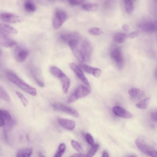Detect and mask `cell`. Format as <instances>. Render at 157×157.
<instances>
[{
  "instance_id": "1",
  "label": "cell",
  "mask_w": 157,
  "mask_h": 157,
  "mask_svg": "<svg viewBox=\"0 0 157 157\" xmlns=\"http://www.w3.org/2000/svg\"><path fill=\"white\" fill-rule=\"evenodd\" d=\"M5 74L10 81L26 93L33 96H36L37 95L36 89L25 82L13 71L7 70L5 72Z\"/></svg>"
},
{
  "instance_id": "2",
  "label": "cell",
  "mask_w": 157,
  "mask_h": 157,
  "mask_svg": "<svg viewBox=\"0 0 157 157\" xmlns=\"http://www.w3.org/2000/svg\"><path fill=\"white\" fill-rule=\"evenodd\" d=\"M137 147L144 153L152 157L157 156V151L154 146L143 137L137 138L135 143Z\"/></svg>"
},
{
  "instance_id": "3",
  "label": "cell",
  "mask_w": 157,
  "mask_h": 157,
  "mask_svg": "<svg viewBox=\"0 0 157 157\" xmlns=\"http://www.w3.org/2000/svg\"><path fill=\"white\" fill-rule=\"evenodd\" d=\"M90 93V89L86 86L80 85L79 86L69 97L67 102L72 103L74 102L79 99L84 97L88 96Z\"/></svg>"
},
{
  "instance_id": "4",
  "label": "cell",
  "mask_w": 157,
  "mask_h": 157,
  "mask_svg": "<svg viewBox=\"0 0 157 157\" xmlns=\"http://www.w3.org/2000/svg\"><path fill=\"white\" fill-rule=\"evenodd\" d=\"M67 14L64 10H56L54 13L53 19V25L55 29L60 28L66 20Z\"/></svg>"
},
{
  "instance_id": "5",
  "label": "cell",
  "mask_w": 157,
  "mask_h": 157,
  "mask_svg": "<svg viewBox=\"0 0 157 157\" xmlns=\"http://www.w3.org/2000/svg\"><path fill=\"white\" fill-rule=\"evenodd\" d=\"M52 106L56 111L65 113L75 117L77 118L79 116L78 112L76 110L62 103L55 102L52 104Z\"/></svg>"
},
{
  "instance_id": "6",
  "label": "cell",
  "mask_w": 157,
  "mask_h": 157,
  "mask_svg": "<svg viewBox=\"0 0 157 157\" xmlns=\"http://www.w3.org/2000/svg\"><path fill=\"white\" fill-rule=\"evenodd\" d=\"M70 67L81 81L87 87L90 89L89 83L83 72L81 68L74 63H71Z\"/></svg>"
},
{
  "instance_id": "7",
  "label": "cell",
  "mask_w": 157,
  "mask_h": 157,
  "mask_svg": "<svg viewBox=\"0 0 157 157\" xmlns=\"http://www.w3.org/2000/svg\"><path fill=\"white\" fill-rule=\"evenodd\" d=\"M80 51L84 62L89 61L90 60L92 54V48L90 42L88 40H84L82 43Z\"/></svg>"
},
{
  "instance_id": "8",
  "label": "cell",
  "mask_w": 157,
  "mask_h": 157,
  "mask_svg": "<svg viewBox=\"0 0 157 157\" xmlns=\"http://www.w3.org/2000/svg\"><path fill=\"white\" fill-rule=\"evenodd\" d=\"M29 51L27 49L20 46L16 48L14 52L15 59L20 63L24 61L28 56Z\"/></svg>"
},
{
  "instance_id": "9",
  "label": "cell",
  "mask_w": 157,
  "mask_h": 157,
  "mask_svg": "<svg viewBox=\"0 0 157 157\" xmlns=\"http://www.w3.org/2000/svg\"><path fill=\"white\" fill-rule=\"evenodd\" d=\"M0 20L10 24H15L19 21L20 17L17 15L10 13H0Z\"/></svg>"
},
{
  "instance_id": "10",
  "label": "cell",
  "mask_w": 157,
  "mask_h": 157,
  "mask_svg": "<svg viewBox=\"0 0 157 157\" xmlns=\"http://www.w3.org/2000/svg\"><path fill=\"white\" fill-rule=\"evenodd\" d=\"M111 56L116 62L118 67L121 68L123 64V59L120 49L117 48L113 49L111 52Z\"/></svg>"
},
{
  "instance_id": "11",
  "label": "cell",
  "mask_w": 157,
  "mask_h": 157,
  "mask_svg": "<svg viewBox=\"0 0 157 157\" xmlns=\"http://www.w3.org/2000/svg\"><path fill=\"white\" fill-rule=\"evenodd\" d=\"M79 40H74L70 41L68 44L71 47L73 53L76 57L81 62L84 60L80 50L78 47Z\"/></svg>"
},
{
  "instance_id": "12",
  "label": "cell",
  "mask_w": 157,
  "mask_h": 157,
  "mask_svg": "<svg viewBox=\"0 0 157 157\" xmlns=\"http://www.w3.org/2000/svg\"><path fill=\"white\" fill-rule=\"evenodd\" d=\"M79 66L85 72L92 75L96 78L100 77L102 73L101 70L97 68L92 67L83 64H80Z\"/></svg>"
},
{
  "instance_id": "13",
  "label": "cell",
  "mask_w": 157,
  "mask_h": 157,
  "mask_svg": "<svg viewBox=\"0 0 157 157\" xmlns=\"http://www.w3.org/2000/svg\"><path fill=\"white\" fill-rule=\"evenodd\" d=\"M17 30L12 27L4 24H0V34L9 36L17 33Z\"/></svg>"
},
{
  "instance_id": "14",
  "label": "cell",
  "mask_w": 157,
  "mask_h": 157,
  "mask_svg": "<svg viewBox=\"0 0 157 157\" xmlns=\"http://www.w3.org/2000/svg\"><path fill=\"white\" fill-rule=\"evenodd\" d=\"M80 38L79 33L76 32L64 33L60 36L61 40L64 42L68 44L70 41L74 40H79Z\"/></svg>"
},
{
  "instance_id": "15",
  "label": "cell",
  "mask_w": 157,
  "mask_h": 157,
  "mask_svg": "<svg viewBox=\"0 0 157 157\" xmlns=\"http://www.w3.org/2000/svg\"><path fill=\"white\" fill-rule=\"evenodd\" d=\"M139 27L144 31L148 33H153L156 30V24L152 22H144L139 24Z\"/></svg>"
},
{
  "instance_id": "16",
  "label": "cell",
  "mask_w": 157,
  "mask_h": 157,
  "mask_svg": "<svg viewBox=\"0 0 157 157\" xmlns=\"http://www.w3.org/2000/svg\"><path fill=\"white\" fill-rule=\"evenodd\" d=\"M58 120L59 124L67 130H72L75 127V123L72 120L62 118H58Z\"/></svg>"
},
{
  "instance_id": "17",
  "label": "cell",
  "mask_w": 157,
  "mask_h": 157,
  "mask_svg": "<svg viewBox=\"0 0 157 157\" xmlns=\"http://www.w3.org/2000/svg\"><path fill=\"white\" fill-rule=\"evenodd\" d=\"M114 113L120 117L124 118H131L132 115L125 109L119 106H115L113 108Z\"/></svg>"
},
{
  "instance_id": "18",
  "label": "cell",
  "mask_w": 157,
  "mask_h": 157,
  "mask_svg": "<svg viewBox=\"0 0 157 157\" xmlns=\"http://www.w3.org/2000/svg\"><path fill=\"white\" fill-rule=\"evenodd\" d=\"M0 36V45L6 48H11L17 45L16 42L9 36L1 34Z\"/></svg>"
},
{
  "instance_id": "19",
  "label": "cell",
  "mask_w": 157,
  "mask_h": 157,
  "mask_svg": "<svg viewBox=\"0 0 157 157\" xmlns=\"http://www.w3.org/2000/svg\"><path fill=\"white\" fill-rule=\"evenodd\" d=\"M59 79L61 82L64 93L67 94L71 86L70 80L64 73Z\"/></svg>"
},
{
  "instance_id": "20",
  "label": "cell",
  "mask_w": 157,
  "mask_h": 157,
  "mask_svg": "<svg viewBox=\"0 0 157 157\" xmlns=\"http://www.w3.org/2000/svg\"><path fill=\"white\" fill-rule=\"evenodd\" d=\"M24 8L25 10L28 12H33L35 11L36 7L31 0H25Z\"/></svg>"
},
{
  "instance_id": "21",
  "label": "cell",
  "mask_w": 157,
  "mask_h": 157,
  "mask_svg": "<svg viewBox=\"0 0 157 157\" xmlns=\"http://www.w3.org/2000/svg\"><path fill=\"white\" fill-rule=\"evenodd\" d=\"M33 151L32 148L20 149L17 152L16 156L18 157H29L31 155Z\"/></svg>"
},
{
  "instance_id": "22",
  "label": "cell",
  "mask_w": 157,
  "mask_h": 157,
  "mask_svg": "<svg viewBox=\"0 0 157 157\" xmlns=\"http://www.w3.org/2000/svg\"><path fill=\"white\" fill-rule=\"evenodd\" d=\"M127 38V34L121 33H119L115 34L114 36L115 41L119 43H124Z\"/></svg>"
},
{
  "instance_id": "23",
  "label": "cell",
  "mask_w": 157,
  "mask_h": 157,
  "mask_svg": "<svg viewBox=\"0 0 157 157\" xmlns=\"http://www.w3.org/2000/svg\"><path fill=\"white\" fill-rule=\"evenodd\" d=\"M126 11L127 14H130L134 10L133 2L132 0H124Z\"/></svg>"
},
{
  "instance_id": "24",
  "label": "cell",
  "mask_w": 157,
  "mask_h": 157,
  "mask_svg": "<svg viewBox=\"0 0 157 157\" xmlns=\"http://www.w3.org/2000/svg\"><path fill=\"white\" fill-rule=\"evenodd\" d=\"M98 7V5L96 3H86L83 5L82 6V8L88 11H93L96 10Z\"/></svg>"
},
{
  "instance_id": "25",
  "label": "cell",
  "mask_w": 157,
  "mask_h": 157,
  "mask_svg": "<svg viewBox=\"0 0 157 157\" xmlns=\"http://www.w3.org/2000/svg\"><path fill=\"white\" fill-rule=\"evenodd\" d=\"M150 100L149 97H147L136 104V106L141 109H145L148 106Z\"/></svg>"
},
{
  "instance_id": "26",
  "label": "cell",
  "mask_w": 157,
  "mask_h": 157,
  "mask_svg": "<svg viewBox=\"0 0 157 157\" xmlns=\"http://www.w3.org/2000/svg\"><path fill=\"white\" fill-rule=\"evenodd\" d=\"M0 118H4L6 121V124H8L12 121L11 117L9 113L7 111L0 110Z\"/></svg>"
},
{
  "instance_id": "27",
  "label": "cell",
  "mask_w": 157,
  "mask_h": 157,
  "mask_svg": "<svg viewBox=\"0 0 157 157\" xmlns=\"http://www.w3.org/2000/svg\"><path fill=\"white\" fill-rule=\"evenodd\" d=\"M50 71L52 74L58 78L64 74L60 69L55 66L51 67L50 68Z\"/></svg>"
},
{
  "instance_id": "28",
  "label": "cell",
  "mask_w": 157,
  "mask_h": 157,
  "mask_svg": "<svg viewBox=\"0 0 157 157\" xmlns=\"http://www.w3.org/2000/svg\"><path fill=\"white\" fill-rule=\"evenodd\" d=\"M129 95L133 98H137L141 95V91L140 89L136 88H132L128 91Z\"/></svg>"
},
{
  "instance_id": "29",
  "label": "cell",
  "mask_w": 157,
  "mask_h": 157,
  "mask_svg": "<svg viewBox=\"0 0 157 157\" xmlns=\"http://www.w3.org/2000/svg\"><path fill=\"white\" fill-rule=\"evenodd\" d=\"M66 149V146L64 143L61 144L59 146L58 151L55 154V157H61L65 152Z\"/></svg>"
},
{
  "instance_id": "30",
  "label": "cell",
  "mask_w": 157,
  "mask_h": 157,
  "mask_svg": "<svg viewBox=\"0 0 157 157\" xmlns=\"http://www.w3.org/2000/svg\"><path fill=\"white\" fill-rule=\"evenodd\" d=\"M98 144H94L86 154L87 157H92L94 155L97 151L99 147Z\"/></svg>"
},
{
  "instance_id": "31",
  "label": "cell",
  "mask_w": 157,
  "mask_h": 157,
  "mask_svg": "<svg viewBox=\"0 0 157 157\" xmlns=\"http://www.w3.org/2000/svg\"><path fill=\"white\" fill-rule=\"evenodd\" d=\"M0 99L6 101H10V98L6 91L0 86Z\"/></svg>"
},
{
  "instance_id": "32",
  "label": "cell",
  "mask_w": 157,
  "mask_h": 157,
  "mask_svg": "<svg viewBox=\"0 0 157 157\" xmlns=\"http://www.w3.org/2000/svg\"><path fill=\"white\" fill-rule=\"evenodd\" d=\"M63 2H67L72 6H77L82 4L85 0H61Z\"/></svg>"
},
{
  "instance_id": "33",
  "label": "cell",
  "mask_w": 157,
  "mask_h": 157,
  "mask_svg": "<svg viewBox=\"0 0 157 157\" xmlns=\"http://www.w3.org/2000/svg\"><path fill=\"white\" fill-rule=\"evenodd\" d=\"M89 33L94 36H99L103 33L102 30L99 28L94 27L89 30Z\"/></svg>"
},
{
  "instance_id": "34",
  "label": "cell",
  "mask_w": 157,
  "mask_h": 157,
  "mask_svg": "<svg viewBox=\"0 0 157 157\" xmlns=\"http://www.w3.org/2000/svg\"><path fill=\"white\" fill-rule=\"evenodd\" d=\"M16 93L23 104L24 106V107L27 106L28 104V101L27 99L23 94L18 92H16Z\"/></svg>"
},
{
  "instance_id": "35",
  "label": "cell",
  "mask_w": 157,
  "mask_h": 157,
  "mask_svg": "<svg viewBox=\"0 0 157 157\" xmlns=\"http://www.w3.org/2000/svg\"><path fill=\"white\" fill-rule=\"evenodd\" d=\"M71 145L77 151L79 152L82 151L83 150L82 147L80 145L78 142L74 140H72L71 141Z\"/></svg>"
},
{
  "instance_id": "36",
  "label": "cell",
  "mask_w": 157,
  "mask_h": 157,
  "mask_svg": "<svg viewBox=\"0 0 157 157\" xmlns=\"http://www.w3.org/2000/svg\"><path fill=\"white\" fill-rule=\"evenodd\" d=\"M85 138L87 143L92 146L94 144V140L92 136L90 133H87L85 135Z\"/></svg>"
},
{
  "instance_id": "37",
  "label": "cell",
  "mask_w": 157,
  "mask_h": 157,
  "mask_svg": "<svg viewBox=\"0 0 157 157\" xmlns=\"http://www.w3.org/2000/svg\"><path fill=\"white\" fill-rule=\"evenodd\" d=\"M139 33L137 32H132L127 35V38L133 39L138 36Z\"/></svg>"
},
{
  "instance_id": "38",
  "label": "cell",
  "mask_w": 157,
  "mask_h": 157,
  "mask_svg": "<svg viewBox=\"0 0 157 157\" xmlns=\"http://www.w3.org/2000/svg\"><path fill=\"white\" fill-rule=\"evenodd\" d=\"M151 117L152 119L154 122L156 123L157 120V114L156 112H152L151 114Z\"/></svg>"
},
{
  "instance_id": "39",
  "label": "cell",
  "mask_w": 157,
  "mask_h": 157,
  "mask_svg": "<svg viewBox=\"0 0 157 157\" xmlns=\"http://www.w3.org/2000/svg\"><path fill=\"white\" fill-rule=\"evenodd\" d=\"M71 157H87L86 154L82 153H76L75 154L73 155H72Z\"/></svg>"
},
{
  "instance_id": "40",
  "label": "cell",
  "mask_w": 157,
  "mask_h": 157,
  "mask_svg": "<svg viewBox=\"0 0 157 157\" xmlns=\"http://www.w3.org/2000/svg\"><path fill=\"white\" fill-rule=\"evenodd\" d=\"M6 124V121L3 118H0V127H3Z\"/></svg>"
},
{
  "instance_id": "41",
  "label": "cell",
  "mask_w": 157,
  "mask_h": 157,
  "mask_svg": "<svg viewBox=\"0 0 157 157\" xmlns=\"http://www.w3.org/2000/svg\"><path fill=\"white\" fill-rule=\"evenodd\" d=\"M122 28H123L124 30L127 31L128 30L129 27L127 25L124 24L122 26Z\"/></svg>"
},
{
  "instance_id": "42",
  "label": "cell",
  "mask_w": 157,
  "mask_h": 157,
  "mask_svg": "<svg viewBox=\"0 0 157 157\" xmlns=\"http://www.w3.org/2000/svg\"><path fill=\"white\" fill-rule=\"evenodd\" d=\"M102 156L103 157H109L108 153L106 151H104L102 153Z\"/></svg>"
},
{
  "instance_id": "43",
  "label": "cell",
  "mask_w": 157,
  "mask_h": 157,
  "mask_svg": "<svg viewBox=\"0 0 157 157\" xmlns=\"http://www.w3.org/2000/svg\"><path fill=\"white\" fill-rule=\"evenodd\" d=\"M51 2H53L55 0H49Z\"/></svg>"
},
{
  "instance_id": "44",
  "label": "cell",
  "mask_w": 157,
  "mask_h": 157,
  "mask_svg": "<svg viewBox=\"0 0 157 157\" xmlns=\"http://www.w3.org/2000/svg\"><path fill=\"white\" fill-rule=\"evenodd\" d=\"M1 50H0V55H1Z\"/></svg>"
},
{
  "instance_id": "45",
  "label": "cell",
  "mask_w": 157,
  "mask_h": 157,
  "mask_svg": "<svg viewBox=\"0 0 157 157\" xmlns=\"http://www.w3.org/2000/svg\"><path fill=\"white\" fill-rule=\"evenodd\" d=\"M132 1L133 2H134L135 0H132Z\"/></svg>"
}]
</instances>
